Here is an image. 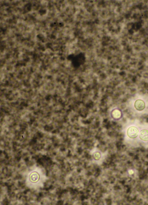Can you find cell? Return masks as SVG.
Wrapping results in <instances>:
<instances>
[{"instance_id":"6da1fadb","label":"cell","mask_w":148,"mask_h":205,"mask_svg":"<svg viewBox=\"0 0 148 205\" xmlns=\"http://www.w3.org/2000/svg\"><path fill=\"white\" fill-rule=\"evenodd\" d=\"M139 133V130L137 128L132 126L129 128L127 131V134L129 137L134 139L137 137Z\"/></svg>"},{"instance_id":"5b68a950","label":"cell","mask_w":148,"mask_h":205,"mask_svg":"<svg viewBox=\"0 0 148 205\" xmlns=\"http://www.w3.org/2000/svg\"><path fill=\"white\" fill-rule=\"evenodd\" d=\"M121 113L118 110H115L112 113L113 116L114 118L116 119L120 118V116H121Z\"/></svg>"},{"instance_id":"3957f363","label":"cell","mask_w":148,"mask_h":205,"mask_svg":"<svg viewBox=\"0 0 148 205\" xmlns=\"http://www.w3.org/2000/svg\"><path fill=\"white\" fill-rule=\"evenodd\" d=\"M139 137L141 140L144 141H148V130L143 129L140 132Z\"/></svg>"},{"instance_id":"8992f818","label":"cell","mask_w":148,"mask_h":205,"mask_svg":"<svg viewBox=\"0 0 148 205\" xmlns=\"http://www.w3.org/2000/svg\"><path fill=\"white\" fill-rule=\"evenodd\" d=\"M101 156V154L99 152H95L93 154V158L95 160H99L100 159Z\"/></svg>"},{"instance_id":"277c9868","label":"cell","mask_w":148,"mask_h":205,"mask_svg":"<svg viewBox=\"0 0 148 205\" xmlns=\"http://www.w3.org/2000/svg\"><path fill=\"white\" fill-rule=\"evenodd\" d=\"M39 179V176L36 172H34L31 174L30 176L31 181L33 182H36Z\"/></svg>"},{"instance_id":"7a4b0ae2","label":"cell","mask_w":148,"mask_h":205,"mask_svg":"<svg viewBox=\"0 0 148 205\" xmlns=\"http://www.w3.org/2000/svg\"><path fill=\"white\" fill-rule=\"evenodd\" d=\"M134 106L137 110L141 111L144 110L145 108V103L143 100H137L134 103Z\"/></svg>"}]
</instances>
